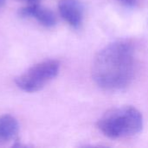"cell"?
<instances>
[{"mask_svg": "<svg viewBox=\"0 0 148 148\" xmlns=\"http://www.w3.org/2000/svg\"><path fill=\"white\" fill-rule=\"evenodd\" d=\"M134 70V48L127 40H118L106 45L97 53L92 65L94 81L109 91L127 87L133 81Z\"/></svg>", "mask_w": 148, "mask_h": 148, "instance_id": "cell-1", "label": "cell"}, {"mask_svg": "<svg viewBox=\"0 0 148 148\" xmlns=\"http://www.w3.org/2000/svg\"><path fill=\"white\" fill-rule=\"evenodd\" d=\"M141 113L134 107L122 106L107 111L98 121V129L113 140L124 139L138 134L143 128Z\"/></svg>", "mask_w": 148, "mask_h": 148, "instance_id": "cell-2", "label": "cell"}, {"mask_svg": "<svg viewBox=\"0 0 148 148\" xmlns=\"http://www.w3.org/2000/svg\"><path fill=\"white\" fill-rule=\"evenodd\" d=\"M60 62L56 60H46L30 67L16 78V86L24 92L34 93L41 90L59 73Z\"/></svg>", "mask_w": 148, "mask_h": 148, "instance_id": "cell-3", "label": "cell"}, {"mask_svg": "<svg viewBox=\"0 0 148 148\" xmlns=\"http://www.w3.org/2000/svg\"><path fill=\"white\" fill-rule=\"evenodd\" d=\"M58 10L62 19L72 28L81 27L84 17V8L80 0H60Z\"/></svg>", "mask_w": 148, "mask_h": 148, "instance_id": "cell-4", "label": "cell"}, {"mask_svg": "<svg viewBox=\"0 0 148 148\" xmlns=\"http://www.w3.org/2000/svg\"><path fill=\"white\" fill-rule=\"evenodd\" d=\"M19 16L21 17L36 19L41 25L46 28L54 27L56 23L55 13L51 10L36 3H30L29 5L23 7L19 10Z\"/></svg>", "mask_w": 148, "mask_h": 148, "instance_id": "cell-5", "label": "cell"}, {"mask_svg": "<svg viewBox=\"0 0 148 148\" xmlns=\"http://www.w3.org/2000/svg\"><path fill=\"white\" fill-rule=\"evenodd\" d=\"M19 131L17 121L11 115L0 116V144L13 140Z\"/></svg>", "mask_w": 148, "mask_h": 148, "instance_id": "cell-6", "label": "cell"}, {"mask_svg": "<svg viewBox=\"0 0 148 148\" xmlns=\"http://www.w3.org/2000/svg\"><path fill=\"white\" fill-rule=\"evenodd\" d=\"M121 4L127 7H134L137 4L138 0H118Z\"/></svg>", "mask_w": 148, "mask_h": 148, "instance_id": "cell-7", "label": "cell"}, {"mask_svg": "<svg viewBox=\"0 0 148 148\" xmlns=\"http://www.w3.org/2000/svg\"><path fill=\"white\" fill-rule=\"evenodd\" d=\"M22 1H25V2H28V3H35L37 0H22Z\"/></svg>", "mask_w": 148, "mask_h": 148, "instance_id": "cell-8", "label": "cell"}, {"mask_svg": "<svg viewBox=\"0 0 148 148\" xmlns=\"http://www.w3.org/2000/svg\"><path fill=\"white\" fill-rule=\"evenodd\" d=\"M4 2H5V0H0V8L4 4Z\"/></svg>", "mask_w": 148, "mask_h": 148, "instance_id": "cell-9", "label": "cell"}]
</instances>
